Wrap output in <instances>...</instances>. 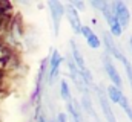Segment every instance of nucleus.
Wrapping results in <instances>:
<instances>
[{"mask_svg":"<svg viewBox=\"0 0 132 122\" xmlns=\"http://www.w3.org/2000/svg\"><path fill=\"white\" fill-rule=\"evenodd\" d=\"M60 63H62V57H60V54H59L57 50H54V52H52V57H51V72H49L51 81L57 78V75H59V66H60Z\"/></svg>","mask_w":132,"mask_h":122,"instance_id":"9","label":"nucleus"},{"mask_svg":"<svg viewBox=\"0 0 132 122\" xmlns=\"http://www.w3.org/2000/svg\"><path fill=\"white\" fill-rule=\"evenodd\" d=\"M52 122H57V121H52Z\"/></svg>","mask_w":132,"mask_h":122,"instance_id":"18","label":"nucleus"},{"mask_svg":"<svg viewBox=\"0 0 132 122\" xmlns=\"http://www.w3.org/2000/svg\"><path fill=\"white\" fill-rule=\"evenodd\" d=\"M108 93H109V98H111V101L112 102H117V104H120L125 110L129 107V102H128V98L121 93L120 89H117V87H114V86H111L109 89H108Z\"/></svg>","mask_w":132,"mask_h":122,"instance_id":"5","label":"nucleus"},{"mask_svg":"<svg viewBox=\"0 0 132 122\" xmlns=\"http://www.w3.org/2000/svg\"><path fill=\"white\" fill-rule=\"evenodd\" d=\"M68 110H69V115L72 116V121L74 122H81V118H80V115H78V111H77V107H75V104H74L72 101L68 102Z\"/></svg>","mask_w":132,"mask_h":122,"instance_id":"10","label":"nucleus"},{"mask_svg":"<svg viewBox=\"0 0 132 122\" xmlns=\"http://www.w3.org/2000/svg\"><path fill=\"white\" fill-rule=\"evenodd\" d=\"M91 3H92V6L98 8L100 11L104 14L106 20H108V25H109V28H111L112 35H117V37H118V35L121 34V28H120V25H118V22H117V18H115V15H114L112 3H106V2H91Z\"/></svg>","mask_w":132,"mask_h":122,"instance_id":"1","label":"nucleus"},{"mask_svg":"<svg viewBox=\"0 0 132 122\" xmlns=\"http://www.w3.org/2000/svg\"><path fill=\"white\" fill-rule=\"evenodd\" d=\"M123 64H125V69H126V73H128V78H129V81H131V87H132V66L128 63V60L123 57Z\"/></svg>","mask_w":132,"mask_h":122,"instance_id":"13","label":"nucleus"},{"mask_svg":"<svg viewBox=\"0 0 132 122\" xmlns=\"http://www.w3.org/2000/svg\"><path fill=\"white\" fill-rule=\"evenodd\" d=\"M104 44H106V47H108V52L109 54H112L115 58H118V60H123V55H121V52H120V49L115 46V43H114V40H112V35L109 34V32H104Z\"/></svg>","mask_w":132,"mask_h":122,"instance_id":"8","label":"nucleus"},{"mask_svg":"<svg viewBox=\"0 0 132 122\" xmlns=\"http://www.w3.org/2000/svg\"><path fill=\"white\" fill-rule=\"evenodd\" d=\"M72 5H74V6H72L74 9H75V8H80V9L83 8V3H81V2H75V0H74V2H72Z\"/></svg>","mask_w":132,"mask_h":122,"instance_id":"15","label":"nucleus"},{"mask_svg":"<svg viewBox=\"0 0 132 122\" xmlns=\"http://www.w3.org/2000/svg\"><path fill=\"white\" fill-rule=\"evenodd\" d=\"M86 41H88V44H89L91 47H94V49H98L100 47V40L94 32H91V35L86 37Z\"/></svg>","mask_w":132,"mask_h":122,"instance_id":"11","label":"nucleus"},{"mask_svg":"<svg viewBox=\"0 0 132 122\" xmlns=\"http://www.w3.org/2000/svg\"><path fill=\"white\" fill-rule=\"evenodd\" d=\"M66 15H68V18H69V23H71L74 32L78 34L80 29H81V22H80V17H78L77 9H74L72 5H68V6H66Z\"/></svg>","mask_w":132,"mask_h":122,"instance_id":"6","label":"nucleus"},{"mask_svg":"<svg viewBox=\"0 0 132 122\" xmlns=\"http://www.w3.org/2000/svg\"><path fill=\"white\" fill-rule=\"evenodd\" d=\"M103 64H104V69H106V72H108L109 78H111V79H112V83H114V87L120 89V87H121V78H120V75H118L117 69L114 67V64L111 63V60H109V57H108V55H104V57H103Z\"/></svg>","mask_w":132,"mask_h":122,"instance_id":"4","label":"nucleus"},{"mask_svg":"<svg viewBox=\"0 0 132 122\" xmlns=\"http://www.w3.org/2000/svg\"><path fill=\"white\" fill-rule=\"evenodd\" d=\"M125 111L128 113V116H129V119H131V121H132V107H131V105H129V107H128V108H126Z\"/></svg>","mask_w":132,"mask_h":122,"instance_id":"16","label":"nucleus"},{"mask_svg":"<svg viewBox=\"0 0 132 122\" xmlns=\"http://www.w3.org/2000/svg\"><path fill=\"white\" fill-rule=\"evenodd\" d=\"M98 99H100V105H101V108H103V113H104V116H106V121L108 122H117L114 113H112V110H111V105H109V102H108V98L104 96V93H103L101 89H98Z\"/></svg>","mask_w":132,"mask_h":122,"instance_id":"7","label":"nucleus"},{"mask_svg":"<svg viewBox=\"0 0 132 122\" xmlns=\"http://www.w3.org/2000/svg\"><path fill=\"white\" fill-rule=\"evenodd\" d=\"M131 47H132V38H131Z\"/></svg>","mask_w":132,"mask_h":122,"instance_id":"17","label":"nucleus"},{"mask_svg":"<svg viewBox=\"0 0 132 122\" xmlns=\"http://www.w3.org/2000/svg\"><path fill=\"white\" fill-rule=\"evenodd\" d=\"M112 11H114V15H115V18H117L121 30L125 28H128L129 22H131V14H129L128 6L123 2H114L112 3Z\"/></svg>","mask_w":132,"mask_h":122,"instance_id":"2","label":"nucleus"},{"mask_svg":"<svg viewBox=\"0 0 132 122\" xmlns=\"http://www.w3.org/2000/svg\"><path fill=\"white\" fill-rule=\"evenodd\" d=\"M49 8H51V14H52V22H54V34H59V26H60V20L65 14V6L57 2V0H49Z\"/></svg>","mask_w":132,"mask_h":122,"instance_id":"3","label":"nucleus"},{"mask_svg":"<svg viewBox=\"0 0 132 122\" xmlns=\"http://www.w3.org/2000/svg\"><path fill=\"white\" fill-rule=\"evenodd\" d=\"M55 121L57 122H66L68 121V118H66L65 113H60V115H59V119H55Z\"/></svg>","mask_w":132,"mask_h":122,"instance_id":"14","label":"nucleus"},{"mask_svg":"<svg viewBox=\"0 0 132 122\" xmlns=\"http://www.w3.org/2000/svg\"><path fill=\"white\" fill-rule=\"evenodd\" d=\"M62 96H63V99H65L66 102L72 101V99H71V91H69V86H68V83H66V81H62Z\"/></svg>","mask_w":132,"mask_h":122,"instance_id":"12","label":"nucleus"}]
</instances>
